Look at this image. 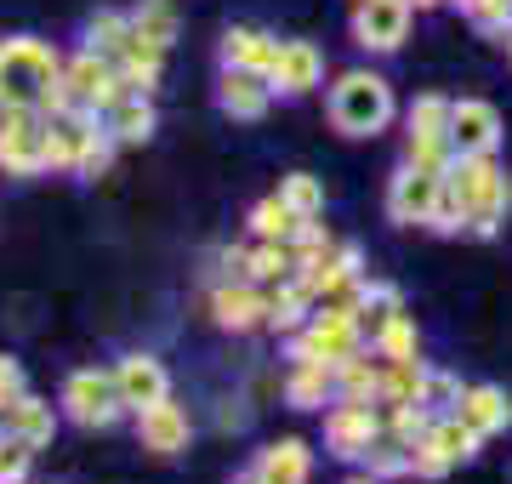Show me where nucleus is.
I'll use <instances>...</instances> for the list:
<instances>
[{"instance_id":"1","label":"nucleus","mask_w":512,"mask_h":484,"mask_svg":"<svg viewBox=\"0 0 512 484\" xmlns=\"http://www.w3.org/2000/svg\"><path fill=\"white\" fill-rule=\"evenodd\" d=\"M0 103L12 109H69V86H63V57L35 35L0 40Z\"/></svg>"},{"instance_id":"2","label":"nucleus","mask_w":512,"mask_h":484,"mask_svg":"<svg viewBox=\"0 0 512 484\" xmlns=\"http://www.w3.org/2000/svg\"><path fill=\"white\" fill-rule=\"evenodd\" d=\"M450 194L461 200V217H467V234L490 240L495 228L507 223V205H512V183L501 177L495 154H456L450 171H444Z\"/></svg>"},{"instance_id":"3","label":"nucleus","mask_w":512,"mask_h":484,"mask_svg":"<svg viewBox=\"0 0 512 484\" xmlns=\"http://www.w3.org/2000/svg\"><path fill=\"white\" fill-rule=\"evenodd\" d=\"M393 86L370 69H348V75L330 86V126L342 137H376L393 126Z\"/></svg>"},{"instance_id":"4","label":"nucleus","mask_w":512,"mask_h":484,"mask_svg":"<svg viewBox=\"0 0 512 484\" xmlns=\"http://www.w3.org/2000/svg\"><path fill=\"white\" fill-rule=\"evenodd\" d=\"M478 445H484V439L461 422L456 410H450V416H433L427 439H416V445H410V473H416V479H444L456 462L478 456Z\"/></svg>"},{"instance_id":"5","label":"nucleus","mask_w":512,"mask_h":484,"mask_svg":"<svg viewBox=\"0 0 512 484\" xmlns=\"http://www.w3.org/2000/svg\"><path fill=\"white\" fill-rule=\"evenodd\" d=\"M0 171L6 177H40L46 166V114L40 109H12L0 114Z\"/></svg>"},{"instance_id":"6","label":"nucleus","mask_w":512,"mask_h":484,"mask_svg":"<svg viewBox=\"0 0 512 484\" xmlns=\"http://www.w3.org/2000/svg\"><path fill=\"white\" fill-rule=\"evenodd\" d=\"M359 342H365V331H359V314L319 308V314L308 319V331L291 336V365H302V359H330V365H342V359L359 354Z\"/></svg>"},{"instance_id":"7","label":"nucleus","mask_w":512,"mask_h":484,"mask_svg":"<svg viewBox=\"0 0 512 484\" xmlns=\"http://www.w3.org/2000/svg\"><path fill=\"white\" fill-rule=\"evenodd\" d=\"M439 200H444V171H427V166H410L404 160L393 171V183H387V217L404 228H433L439 217Z\"/></svg>"},{"instance_id":"8","label":"nucleus","mask_w":512,"mask_h":484,"mask_svg":"<svg viewBox=\"0 0 512 484\" xmlns=\"http://www.w3.org/2000/svg\"><path fill=\"white\" fill-rule=\"evenodd\" d=\"M63 86H69V103L86 114H109L126 97V80L114 69V57L92 52V46L74 57V63H63Z\"/></svg>"},{"instance_id":"9","label":"nucleus","mask_w":512,"mask_h":484,"mask_svg":"<svg viewBox=\"0 0 512 484\" xmlns=\"http://www.w3.org/2000/svg\"><path fill=\"white\" fill-rule=\"evenodd\" d=\"M63 410H69V422H80V428H114L126 416V399H120L114 371H74L63 382Z\"/></svg>"},{"instance_id":"10","label":"nucleus","mask_w":512,"mask_h":484,"mask_svg":"<svg viewBox=\"0 0 512 484\" xmlns=\"http://www.w3.org/2000/svg\"><path fill=\"white\" fill-rule=\"evenodd\" d=\"M382 433V405L376 399H336L325 410V450L342 462H359Z\"/></svg>"},{"instance_id":"11","label":"nucleus","mask_w":512,"mask_h":484,"mask_svg":"<svg viewBox=\"0 0 512 484\" xmlns=\"http://www.w3.org/2000/svg\"><path fill=\"white\" fill-rule=\"evenodd\" d=\"M97 137V114L86 109H52L46 114V166L52 171H80V160H86V149H92Z\"/></svg>"},{"instance_id":"12","label":"nucleus","mask_w":512,"mask_h":484,"mask_svg":"<svg viewBox=\"0 0 512 484\" xmlns=\"http://www.w3.org/2000/svg\"><path fill=\"white\" fill-rule=\"evenodd\" d=\"M404 35H410V0H359L353 6V46L399 52Z\"/></svg>"},{"instance_id":"13","label":"nucleus","mask_w":512,"mask_h":484,"mask_svg":"<svg viewBox=\"0 0 512 484\" xmlns=\"http://www.w3.org/2000/svg\"><path fill=\"white\" fill-rule=\"evenodd\" d=\"M450 143H456V154H495L501 149V109L484 97H461L450 109Z\"/></svg>"},{"instance_id":"14","label":"nucleus","mask_w":512,"mask_h":484,"mask_svg":"<svg viewBox=\"0 0 512 484\" xmlns=\"http://www.w3.org/2000/svg\"><path fill=\"white\" fill-rule=\"evenodd\" d=\"M137 439H143V450H154V456H183L188 439H194V422H188L183 405L160 399V405L137 410Z\"/></svg>"},{"instance_id":"15","label":"nucleus","mask_w":512,"mask_h":484,"mask_svg":"<svg viewBox=\"0 0 512 484\" xmlns=\"http://www.w3.org/2000/svg\"><path fill=\"white\" fill-rule=\"evenodd\" d=\"M268 80L285 97H308L325 80V57H319L313 40H279V57H274V69H268Z\"/></svg>"},{"instance_id":"16","label":"nucleus","mask_w":512,"mask_h":484,"mask_svg":"<svg viewBox=\"0 0 512 484\" xmlns=\"http://www.w3.org/2000/svg\"><path fill=\"white\" fill-rule=\"evenodd\" d=\"M268 103H274V80L268 75H251V69H222L217 80V109L228 114V120H262L268 114Z\"/></svg>"},{"instance_id":"17","label":"nucleus","mask_w":512,"mask_h":484,"mask_svg":"<svg viewBox=\"0 0 512 484\" xmlns=\"http://www.w3.org/2000/svg\"><path fill=\"white\" fill-rule=\"evenodd\" d=\"M114 382H120L126 410H143V405L171 399V376H165V365L154 354H126L120 365H114Z\"/></svg>"},{"instance_id":"18","label":"nucleus","mask_w":512,"mask_h":484,"mask_svg":"<svg viewBox=\"0 0 512 484\" xmlns=\"http://www.w3.org/2000/svg\"><path fill=\"white\" fill-rule=\"evenodd\" d=\"M211 319L222 331H251V325H268V297L256 291V280H228L211 291Z\"/></svg>"},{"instance_id":"19","label":"nucleus","mask_w":512,"mask_h":484,"mask_svg":"<svg viewBox=\"0 0 512 484\" xmlns=\"http://www.w3.org/2000/svg\"><path fill=\"white\" fill-rule=\"evenodd\" d=\"M456 416L478 433V439H490V433H507L512 428V399L501 388H490V382H478V388H461Z\"/></svg>"},{"instance_id":"20","label":"nucleus","mask_w":512,"mask_h":484,"mask_svg":"<svg viewBox=\"0 0 512 484\" xmlns=\"http://www.w3.org/2000/svg\"><path fill=\"white\" fill-rule=\"evenodd\" d=\"M279 57V40L262 35V29H228L222 35V69H251V75H268Z\"/></svg>"},{"instance_id":"21","label":"nucleus","mask_w":512,"mask_h":484,"mask_svg":"<svg viewBox=\"0 0 512 484\" xmlns=\"http://www.w3.org/2000/svg\"><path fill=\"white\" fill-rule=\"evenodd\" d=\"M285 399H291L296 410H319L325 399H336V365H330V359H302V365H291Z\"/></svg>"},{"instance_id":"22","label":"nucleus","mask_w":512,"mask_h":484,"mask_svg":"<svg viewBox=\"0 0 512 484\" xmlns=\"http://www.w3.org/2000/svg\"><path fill=\"white\" fill-rule=\"evenodd\" d=\"M256 473H262V484H308L313 450L302 439H279V445H268L256 456Z\"/></svg>"},{"instance_id":"23","label":"nucleus","mask_w":512,"mask_h":484,"mask_svg":"<svg viewBox=\"0 0 512 484\" xmlns=\"http://www.w3.org/2000/svg\"><path fill=\"white\" fill-rule=\"evenodd\" d=\"M114 137V143H148L154 137V103H148V92H126L120 103L109 109V126H103Z\"/></svg>"},{"instance_id":"24","label":"nucleus","mask_w":512,"mask_h":484,"mask_svg":"<svg viewBox=\"0 0 512 484\" xmlns=\"http://www.w3.org/2000/svg\"><path fill=\"white\" fill-rule=\"evenodd\" d=\"M114 69H120V80H126V92H154V86H160V69H165V52L131 35V46L114 57Z\"/></svg>"},{"instance_id":"25","label":"nucleus","mask_w":512,"mask_h":484,"mask_svg":"<svg viewBox=\"0 0 512 484\" xmlns=\"http://www.w3.org/2000/svg\"><path fill=\"white\" fill-rule=\"evenodd\" d=\"M387 382H382V405H427V365L421 359H382Z\"/></svg>"},{"instance_id":"26","label":"nucleus","mask_w":512,"mask_h":484,"mask_svg":"<svg viewBox=\"0 0 512 484\" xmlns=\"http://www.w3.org/2000/svg\"><path fill=\"white\" fill-rule=\"evenodd\" d=\"M387 365H370V354H353L336 365V399H376L382 405Z\"/></svg>"},{"instance_id":"27","label":"nucleus","mask_w":512,"mask_h":484,"mask_svg":"<svg viewBox=\"0 0 512 484\" xmlns=\"http://www.w3.org/2000/svg\"><path fill=\"white\" fill-rule=\"evenodd\" d=\"M6 428L12 433H23L29 445H52V433H57V416H52V405L46 399H35V393H23L18 405H6Z\"/></svg>"},{"instance_id":"28","label":"nucleus","mask_w":512,"mask_h":484,"mask_svg":"<svg viewBox=\"0 0 512 484\" xmlns=\"http://www.w3.org/2000/svg\"><path fill=\"white\" fill-rule=\"evenodd\" d=\"M450 97H416L410 103V143H450Z\"/></svg>"},{"instance_id":"29","label":"nucleus","mask_w":512,"mask_h":484,"mask_svg":"<svg viewBox=\"0 0 512 484\" xmlns=\"http://www.w3.org/2000/svg\"><path fill=\"white\" fill-rule=\"evenodd\" d=\"M308 223V217H296L291 205H285V194H268V200H256L251 211V228H256V240H296V228Z\"/></svg>"},{"instance_id":"30","label":"nucleus","mask_w":512,"mask_h":484,"mask_svg":"<svg viewBox=\"0 0 512 484\" xmlns=\"http://www.w3.org/2000/svg\"><path fill=\"white\" fill-rule=\"evenodd\" d=\"M131 29H137V40L160 46V52H171V40H177V12H171L165 0H143V6L131 12Z\"/></svg>"},{"instance_id":"31","label":"nucleus","mask_w":512,"mask_h":484,"mask_svg":"<svg viewBox=\"0 0 512 484\" xmlns=\"http://www.w3.org/2000/svg\"><path fill=\"white\" fill-rule=\"evenodd\" d=\"M131 35H137V29H131L126 12H97V18L86 23V46L103 52V57H120L131 46Z\"/></svg>"},{"instance_id":"32","label":"nucleus","mask_w":512,"mask_h":484,"mask_svg":"<svg viewBox=\"0 0 512 484\" xmlns=\"http://www.w3.org/2000/svg\"><path fill=\"white\" fill-rule=\"evenodd\" d=\"M302 319H313V297L296 280H285L274 297H268V325H274V331H296Z\"/></svg>"},{"instance_id":"33","label":"nucleus","mask_w":512,"mask_h":484,"mask_svg":"<svg viewBox=\"0 0 512 484\" xmlns=\"http://www.w3.org/2000/svg\"><path fill=\"white\" fill-rule=\"evenodd\" d=\"M370 348H376V359H416V348H421V336H416V319H410V314L399 308V314L387 319V331L376 336Z\"/></svg>"},{"instance_id":"34","label":"nucleus","mask_w":512,"mask_h":484,"mask_svg":"<svg viewBox=\"0 0 512 484\" xmlns=\"http://www.w3.org/2000/svg\"><path fill=\"white\" fill-rule=\"evenodd\" d=\"M365 462H370V473L376 479H399V473H410V445H404L399 433H376V445L365 450Z\"/></svg>"},{"instance_id":"35","label":"nucleus","mask_w":512,"mask_h":484,"mask_svg":"<svg viewBox=\"0 0 512 484\" xmlns=\"http://www.w3.org/2000/svg\"><path fill=\"white\" fill-rule=\"evenodd\" d=\"M279 194H285V205H291L296 217H319V211H325V183H319L313 171H291V177L279 183Z\"/></svg>"},{"instance_id":"36","label":"nucleus","mask_w":512,"mask_h":484,"mask_svg":"<svg viewBox=\"0 0 512 484\" xmlns=\"http://www.w3.org/2000/svg\"><path fill=\"white\" fill-rule=\"evenodd\" d=\"M29 467H35V445L23 439V433H0V484H23L29 479Z\"/></svg>"},{"instance_id":"37","label":"nucleus","mask_w":512,"mask_h":484,"mask_svg":"<svg viewBox=\"0 0 512 484\" xmlns=\"http://www.w3.org/2000/svg\"><path fill=\"white\" fill-rule=\"evenodd\" d=\"M461 12H467L478 29H490V35H507L512 29V0H461Z\"/></svg>"},{"instance_id":"38","label":"nucleus","mask_w":512,"mask_h":484,"mask_svg":"<svg viewBox=\"0 0 512 484\" xmlns=\"http://www.w3.org/2000/svg\"><path fill=\"white\" fill-rule=\"evenodd\" d=\"M456 399H461V382H456V376H444V371L427 376V410L450 416V410H456Z\"/></svg>"},{"instance_id":"39","label":"nucleus","mask_w":512,"mask_h":484,"mask_svg":"<svg viewBox=\"0 0 512 484\" xmlns=\"http://www.w3.org/2000/svg\"><path fill=\"white\" fill-rule=\"evenodd\" d=\"M23 393H29V382H23V365H18V359H6V354H0V410H6V405H18Z\"/></svg>"},{"instance_id":"40","label":"nucleus","mask_w":512,"mask_h":484,"mask_svg":"<svg viewBox=\"0 0 512 484\" xmlns=\"http://www.w3.org/2000/svg\"><path fill=\"white\" fill-rule=\"evenodd\" d=\"M109 160H114V137L103 131L92 149H86V160H80V177H103V171H109Z\"/></svg>"},{"instance_id":"41","label":"nucleus","mask_w":512,"mask_h":484,"mask_svg":"<svg viewBox=\"0 0 512 484\" xmlns=\"http://www.w3.org/2000/svg\"><path fill=\"white\" fill-rule=\"evenodd\" d=\"M348 484H382V479H376V473H359V479H348Z\"/></svg>"},{"instance_id":"42","label":"nucleus","mask_w":512,"mask_h":484,"mask_svg":"<svg viewBox=\"0 0 512 484\" xmlns=\"http://www.w3.org/2000/svg\"><path fill=\"white\" fill-rule=\"evenodd\" d=\"M234 484H262V473H256V467H251V473H245V479H234Z\"/></svg>"},{"instance_id":"43","label":"nucleus","mask_w":512,"mask_h":484,"mask_svg":"<svg viewBox=\"0 0 512 484\" xmlns=\"http://www.w3.org/2000/svg\"><path fill=\"white\" fill-rule=\"evenodd\" d=\"M410 6H439V0H410Z\"/></svg>"},{"instance_id":"44","label":"nucleus","mask_w":512,"mask_h":484,"mask_svg":"<svg viewBox=\"0 0 512 484\" xmlns=\"http://www.w3.org/2000/svg\"><path fill=\"white\" fill-rule=\"evenodd\" d=\"M507 57H512V29H507Z\"/></svg>"},{"instance_id":"45","label":"nucleus","mask_w":512,"mask_h":484,"mask_svg":"<svg viewBox=\"0 0 512 484\" xmlns=\"http://www.w3.org/2000/svg\"><path fill=\"white\" fill-rule=\"evenodd\" d=\"M0 114H6V103H0Z\"/></svg>"},{"instance_id":"46","label":"nucleus","mask_w":512,"mask_h":484,"mask_svg":"<svg viewBox=\"0 0 512 484\" xmlns=\"http://www.w3.org/2000/svg\"><path fill=\"white\" fill-rule=\"evenodd\" d=\"M0 433H6V428H0Z\"/></svg>"}]
</instances>
